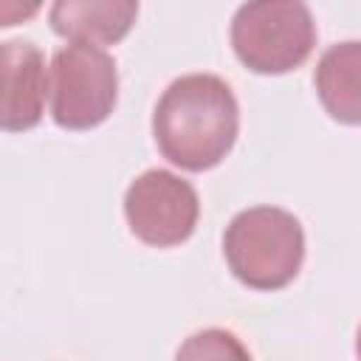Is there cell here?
Returning <instances> with one entry per match:
<instances>
[{"instance_id": "cell-9", "label": "cell", "mask_w": 361, "mask_h": 361, "mask_svg": "<svg viewBox=\"0 0 361 361\" xmlns=\"http://www.w3.org/2000/svg\"><path fill=\"white\" fill-rule=\"evenodd\" d=\"M175 361H251L243 341L220 327H206L192 333L180 347Z\"/></svg>"}, {"instance_id": "cell-8", "label": "cell", "mask_w": 361, "mask_h": 361, "mask_svg": "<svg viewBox=\"0 0 361 361\" xmlns=\"http://www.w3.org/2000/svg\"><path fill=\"white\" fill-rule=\"evenodd\" d=\"M324 110L341 124H361V39L330 45L313 73Z\"/></svg>"}, {"instance_id": "cell-4", "label": "cell", "mask_w": 361, "mask_h": 361, "mask_svg": "<svg viewBox=\"0 0 361 361\" xmlns=\"http://www.w3.org/2000/svg\"><path fill=\"white\" fill-rule=\"evenodd\" d=\"M116 99L118 71L104 48L71 42L54 54L48 68V104L59 127H99L113 113Z\"/></svg>"}, {"instance_id": "cell-2", "label": "cell", "mask_w": 361, "mask_h": 361, "mask_svg": "<svg viewBox=\"0 0 361 361\" xmlns=\"http://www.w3.org/2000/svg\"><path fill=\"white\" fill-rule=\"evenodd\" d=\"M231 274L254 290H279L302 268V223L279 206H254L231 217L223 234Z\"/></svg>"}, {"instance_id": "cell-3", "label": "cell", "mask_w": 361, "mask_h": 361, "mask_svg": "<svg viewBox=\"0 0 361 361\" xmlns=\"http://www.w3.org/2000/svg\"><path fill=\"white\" fill-rule=\"evenodd\" d=\"M316 45V23L299 0L243 3L231 20V48L254 73H288Z\"/></svg>"}, {"instance_id": "cell-7", "label": "cell", "mask_w": 361, "mask_h": 361, "mask_svg": "<svg viewBox=\"0 0 361 361\" xmlns=\"http://www.w3.org/2000/svg\"><path fill=\"white\" fill-rule=\"evenodd\" d=\"M51 28L82 45L118 42L138 17L135 0H59L51 6Z\"/></svg>"}, {"instance_id": "cell-6", "label": "cell", "mask_w": 361, "mask_h": 361, "mask_svg": "<svg viewBox=\"0 0 361 361\" xmlns=\"http://www.w3.org/2000/svg\"><path fill=\"white\" fill-rule=\"evenodd\" d=\"M3 59V102L0 127L6 133L31 130L42 118L45 107V56L28 39H6L0 45Z\"/></svg>"}, {"instance_id": "cell-10", "label": "cell", "mask_w": 361, "mask_h": 361, "mask_svg": "<svg viewBox=\"0 0 361 361\" xmlns=\"http://www.w3.org/2000/svg\"><path fill=\"white\" fill-rule=\"evenodd\" d=\"M355 353H358V361H361V327H358V341H355Z\"/></svg>"}, {"instance_id": "cell-1", "label": "cell", "mask_w": 361, "mask_h": 361, "mask_svg": "<svg viewBox=\"0 0 361 361\" xmlns=\"http://www.w3.org/2000/svg\"><path fill=\"white\" fill-rule=\"evenodd\" d=\"M240 133V107L231 87L214 73H186L158 99L152 135L161 155L186 169L217 166Z\"/></svg>"}, {"instance_id": "cell-5", "label": "cell", "mask_w": 361, "mask_h": 361, "mask_svg": "<svg viewBox=\"0 0 361 361\" xmlns=\"http://www.w3.org/2000/svg\"><path fill=\"white\" fill-rule=\"evenodd\" d=\"M197 214L200 200L195 186L169 169H147L124 192L127 226L152 248H169L189 240Z\"/></svg>"}]
</instances>
